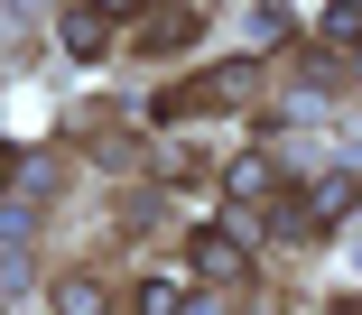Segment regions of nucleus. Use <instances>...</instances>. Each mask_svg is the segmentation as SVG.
Segmentation results:
<instances>
[{"label":"nucleus","mask_w":362,"mask_h":315,"mask_svg":"<svg viewBox=\"0 0 362 315\" xmlns=\"http://www.w3.org/2000/svg\"><path fill=\"white\" fill-rule=\"evenodd\" d=\"M93 10H139V0H93Z\"/></svg>","instance_id":"8"},{"label":"nucleus","mask_w":362,"mask_h":315,"mask_svg":"<svg viewBox=\"0 0 362 315\" xmlns=\"http://www.w3.org/2000/svg\"><path fill=\"white\" fill-rule=\"evenodd\" d=\"M139 315H186V287L177 278H149V287H139Z\"/></svg>","instance_id":"3"},{"label":"nucleus","mask_w":362,"mask_h":315,"mask_svg":"<svg viewBox=\"0 0 362 315\" xmlns=\"http://www.w3.org/2000/svg\"><path fill=\"white\" fill-rule=\"evenodd\" d=\"M186 315H223V306H214V297H195V306H186Z\"/></svg>","instance_id":"7"},{"label":"nucleus","mask_w":362,"mask_h":315,"mask_svg":"<svg viewBox=\"0 0 362 315\" xmlns=\"http://www.w3.org/2000/svg\"><path fill=\"white\" fill-rule=\"evenodd\" d=\"M0 186H10V158H0Z\"/></svg>","instance_id":"9"},{"label":"nucleus","mask_w":362,"mask_h":315,"mask_svg":"<svg viewBox=\"0 0 362 315\" xmlns=\"http://www.w3.org/2000/svg\"><path fill=\"white\" fill-rule=\"evenodd\" d=\"M65 47H75V56H103V19L75 10V19H65Z\"/></svg>","instance_id":"4"},{"label":"nucleus","mask_w":362,"mask_h":315,"mask_svg":"<svg viewBox=\"0 0 362 315\" xmlns=\"http://www.w3.org/2000/svg\"><path fill=\"white\" fill-rule=\"evenodd\" d=\"M325 37H334V47L362 37V0H334V10H325Z\"/></svg>","instance_id":"5"},{"label":"nucleus","mask_w":362,"mask_h":315,"mask_svg":"<svg viewBox=\"0 0 362 315\" xmlns=\"http://www.w3.org/2000/svg\"><path fill=\"white\" fill-rule=\"evenodd\" d=\"M288 37V10H251V47H279Z\"/></svg>","instance_id":"6"},{"label":"nucleus","mask_w":362,"mask_h":315,"mask_svg":"<svg viewBox=\"0 0 362 315\" xmlns=\"http://www.w3.org/2000/svg\"><path fill=\"white\" fill-rule=\"evenodd\" d=\"M56 315H103V287H93V278H65V287H56Z\"/></svg>","instance_id":"2"},{"label":"nucleus","mask_w":362,"mask_h":315,"mask_svg":"<svg viewBox=\"0 0 362 315\" xmlns=\"http://www.w3.org/2000/svg\"><path fill=\"white\" fill-rule=\"evenodd\" d=\"M242 84H251V74H242V65H223V74H204V84H186V93H177V112H223Z\"/></svg>","instance_id":"1"}]
</instances>
